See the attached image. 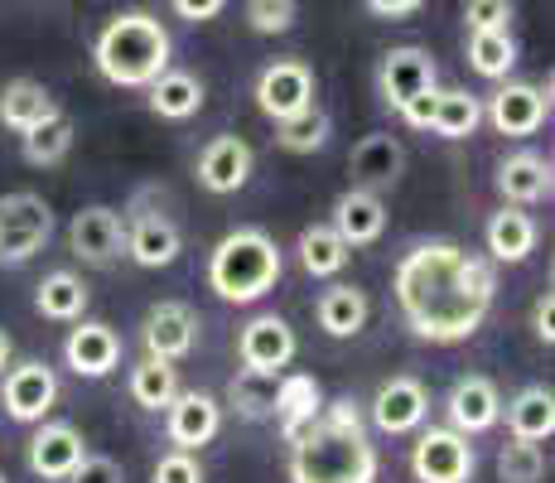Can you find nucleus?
I'll return each instance as SVG.
<instances>
[{
    "label": "nucleus",
    "instance_id": "nucleus-1",
    "mask_svg": "<svg viewBox=\"0 0 555 483\" xmlns=\"http://www.w3.org/2000/svg\"><path fill=\"white\" fill-rule=\"evenodd\" d=\"M401 319L415 339L425 343H464L483 329L488 309H493V266L483 256H468L454 242H415L401 252L397 276Z\"/></svg>",
    "mask_w": 555,
    "mask_h": 483
},
{
    "label": "nucleus",
    "instance_id": "nucleus-2",
    "mask_svg": "<svg viewBox=\"0 0 555 483\" xmlns=\"http://www.w3.org/2000/svg\"><path fill=\"white\" fill-rule=\"evenodd\" d=\"M291 483H377V445L353 396H334L291 440Z\"/></svg>",
    "mask_w": 555,
    "mask_h": 483
},
{
    "label": "nucleus",
    "instance_id": "nucleus-3",
    "mask_svg": "<svg viewBox=\"0 0 555 483\" xmlns=\"http://www.w3.org/2000/svg\"><path fill=\"white\" fill-rule=\"evenodd\" d=\"M169 53H175L169 29L151 10H121L92 39V63L112 88H151L169 68Z\"/></svg>",
    "mask_w": 555,
    "mask_h": 483
},
{
    "label": "nucleus",
    "instance_id": "nucleus-4",
    "mask_svg": "<svg viewBox=\"0 0 555 483\" xmlns=\"http://www.w3.org/2000/svg\"><path fill=\"white\" fill-rule=\"evenodd\" d=\"M281 246L266 228H232L208 256V290L228 305H256L281 281Z\"/></svg>",
    "mask_w": 555,
    "mask_h": 483
},
{
    "label": "nucleus",
    "instance_id": "nucleus-5",
    "mask_svg": "<svg viewBox=\"0 0 555 483\" xmlns=\"http://www.w3.org/2000/svg\"><path fill=\"white\" fill-rule=\"evenodd\" d=\"M53 238V208L44 193H0V266H25Z\"/></svg>",
    "mask_w": 555,
    "mask_h": 483
},
{
    "label": "nucleus",
    "instance_id": "nucleus-6",
    "mask_svg": "<svg viewBox=\"0 0 555 483\" xmlns=\"http://www.w3.org/2000/svg\"><path fill=\"white\" fill-rule=\"evenodd\" d=\"M478 469V455L464 431L454 425H430L411 445V474L415 483H468Z\"/></svg>",
    "mask_w": 555,
    "mask_h": 483
},
{
    "label": "nucleus",
    "instance_id": "nucleus-7",
    "mask_svg": "<svg viewBox=\"0 0 555 483\" xmlns=\"http://www.w3.org/2000/svg\"><path fill=\"white\" fill-rule=\"evenodd\" d=\"M483 116L498 136H512V141L537 136L551 122V82H503L483 102Z\"/></svg>",
    "mask_w": 555,
    "mask_h": 483
},
{
    "label": "nucleus",
    "instance_id": "nucleus-8",
    "mask_svg": "<svg viewBox=\"0 0 555 483\" xmlns=\"http://www.w3.org/2000/svg\"><path fill=\"white\" fill-rule=\"evenodd\" d=\"M68 252L82 266H112L126 256V213L92 203V208L73 213L68 223Z\"/></svg>",
    "mask_w": 555,
    "mask_h": 483
},
{
    "label": "nucleus",
    "instance_id": "nucleus-9",
    "mask_svg": "<svg viewBox=\"0 0 555 483\" xmlns=\"http://www.w3.org/2000/svg\"><path fill=\"white\" fill-rule=\"evenodd\" d=\"M53 402H59V372H53L49 363L29 358V363H15V368L5 372V386H0V406H5L10 421L39 425V421H44V416L53 411Z\"/></svg>",
    "mask_w": 555,
    "mask_h": 483
},
{
    "label": "nucleus",
    "instance_id": "nucleus-10",
    "mask_svg": "<svg viewBox=\"0 0 555 483\" xmlns=\"http://www.w3.org/2000/svg\"><path fill=\"white\" fill-rule=\"evenodd\" d=\"M314 102V68L305 59H275L256 78V106L266 122H285V116L305 112Z\"/></svg>",
    "mask_w": 555,
    "mask_h": 483
},
{
    "label": "nucleus",
    "instance_id": "nucleus-11",
    "mask_svg": "<svg viewBox=\"0 0 555 483\" xmlns=\"http://www.w3.org/2000/svg\"><path fill=\"white\" fill-rule=\"evenodd\" d=\"M141 343H145V353H151V358L184 363L189 353L198 348V315L184 305V300H159V305L145 309Z\"/></svg>",
    "mask_w": 555,
    "mask_h": 483
},
{
    "label": "nucleus",
    "instance_id": "nucleus-12",
    "mask_svg": "<svg viewBox=\"0 0 555 483\" xmlns=\"http://www.w3.org/2000/svg\"><path fill=\"white\" fill-rule=\"evenodd\" d=\"M179 252H184V232L169 213L159 208H135L126 218V256L145 271H159V266H175Z\"/></svg>",
    "mask_w": 555,
    "mask_h": 483
},
{
    "label": "nucleus",
    "instance_id": "nucleus-13",
    "mask_svg": "<svg viewBox=\"0 0 555 483\" xmlns=\"http://www.w3.org/2000/svg\"><path fill=\"white\" fill-rule=\"evenodd\" d=\"M367 416L382 435H411V431H421L425 416H430V392H425V382L401 372V378H387L377 386Z\"/></svg>",
    "mask_w": 555,
    "mask_h": 483
},
{
    "label": "nucleus",
    "instance_id": "nucleus-14",
    "mask_svg": "<svg viewBox=\"0 0 555 483\" xmlns=\"http://www.w3.org/2000/svg\"><path fill=\"white\" fill-rule=\"evenodd\" d=\"M82 455H88V440L78 435V425L44 416L35 440H29V474L44 483H68V474L82 465Z\"/></svg>",
    "mask_w": 555,
    "mask_h": 483
},
{
    "label": "nucleus",
    "instance_id": "nucleus-15",
    "mask_svg": "<svg viewBox=\"0 0 555 483\" xmlns=\"http://www.w3.org/2000/svg\"><path fill=\"white\" fill-rule=\"evenodd\" d=\"M165 431L175 449H203L222 431V402L208 392H184L179 386L175 402L165 406Z\"/></svg>",
    "mask_w": 555,
    "mask_h": 483
},
{
    "label": "nucleus",
    "instance_id": "nucleus-16",
    "mask_svg": "<svg viewBox=\"0 0 555 483\" xmlns=\"http://www.w3.org/2000/svg\"><path fill=\"white\" fill-rule=\"evenodd\" d=\"M435 59L425 49H415V45H401V49H387L382 53V68H377V92H382V102L391 106V112H401L411 97H421V92H430L435 88Z\"/></svg>",
    "mask_w": 555,
    "mask_h": 483
},
{
    "label": "nucleus",
    "instance_id": "nucleus-17",
    "mask_svg": "<svg viewBox=\"0 0 555 483\" xmlns=\"http://www.w3.org/2000/svg\"><path fill=\"white\" fill-rule=\"evenodd\" d=\"M63 363L88 382L112 378L116 363H121V334L102 319H78V329L63 339Z\"/></svg>",
    "mask_w": 555,
    "mask_h": 483
},
{
    "label": "nucleus",
    "instance_id": "nucleus-18",
    "mask_svg": "<svg viewBox=\"0 0 555 483\" xmlns=\"http://www.w3.org/2000/svg\"><path fill=\"white\" fill-rule=\"evenodd\" d=\"M444 416H450V425L454 431H464V435L493 431V425L503 421V396H498V382L483 378V372L459 378L450 386V396H444Z\"/></svg>",
    "mask_w": 555,
    "mask_h": 483
},
{
    "label": "nucleus",
    "instance_id": "nucleus-19",
    "mask_svg": "<svg viewBox=\"0 0 555 483\" xmlns=\"http://www.w3.org/2000/svg\"><path fill=\"white\" fill-rule=\"evenodd\" d=\"M295 353H300V339H295V329L285 325L281 315H256L247 329H242L237 339V358L242 368H261V372H281L295 363Z\"/></svg>",
    "mask_w": 555,
    "mask_h": 483
},
{
    "label": "nucleus",
    "instance_id": "nucleus-20",
    "mask_svg": "<svg viewBox=\"0 0 555 483\" xmlns=\"http://www.w3.org/2000/svg\"><path fill=\"white\" fill-rule=\"evenodd\" d=\"M251 165H256V155L242 136H212V141L198 150L194 175L208 193H237V189H247Z\"/></svg>",
    "mask_w": 555,
    "mask_h": 483
},
{
    "label": "nucleus",
    "instance_id": "nucleus-21",
    "mask_svg": "<svg viewBox=\"0 0 555 483\" xmlns=\"http://www.w3.org/2000/svg\"><path fill=\"white\" fill-rule=\"evenodd\" d=\"M555 189V165L541 150H517L498 165V193L503 203H517V208H531V203H546Z\"/></svg>",
    "mask_w": 555,
    "mask_h": 483
},
{
    "label": "nucleus",
    "instance_id": "nucleus-22",
    "mask_svg": "<svg viewBox=\"0 0 555 483\" xmlns=\"http://www.w3.org/2000/svg\"><path fill=\"white\" fill-rule=\"evenodd\" d=\"M334 232L344 238L348 246H367L377 242L382 232H387V203H382V193L353 185L348 193H338L334 199Z\"/></svg>",
    "mask_w": 555,
    "mask_h": 483
},
{
    "label": "nucleus",
    "instance_id": "nucleus-23",
    "mask_svg": "<svg viewBox=\"0 0 555 483\" xmlns=\"http://www.w3.org/2000/svg\"><path fill=\"white\" fill-rule=\"evenodd\" d=\"M348 169H353V185L382 193V189H391L401 179L405 145L397 141V136H387V131L362 136V141L353 145V155H348Z\"/></svg>",
    "mask_w": 555,
    "mask_h": 483
},
{
    "label": "nucleus",
    "instance_id": "nucleus-24",
    "mask_svg": "<svg viewBox=\"0 0 555 483\" xmlns=\"http://www.w3.org/2000/svg\"><path fill=\"white\" fill-rule=\"evenodd\" d=\"M483 242H488V252H493V262L521 266L531 252H537L541 228H537V218H531L527 208H517V203H503V208H498L493 218H488Z\"/></svg>",
    "mask_w": 555,
    "mask_h": 483
},
{
    "label": "nucleus",
    "instance_id": "nucleus-25",
    "mask_svg": "<svg viewBox=\"0 0 555 483\" xmlns=\"http://www.w3.org/2000/svg\"><path fill=\"white\" fill-rule=\"evenodd\" d=\"M53 112H59V102H53V92L44 82L10 78L5 88H0V122H5V131L25 136V131H35L39 122H49Z\"/></svg>",
    "mask_w": 555,
    "mask_h": 483
},
{
    "label": "nucleus",
    "instance_id": "nucleus-26",
    "mask_svg": "<svg viewBox=\"0 0 555 483\" xmlns=\"http://www.w3.org/2000/svg\"><path fill=\"white\" fill-rule=\"evenodd\" d=\"M367 315H372V300H367V290H358V285H328L324 295L314 300V319L328 339H358Z\"/></svg>",
    "mask_w": 555,
    "mask_h": 483
},
{
    "label": "nucleus",
    "instance_id": "nucleus-27",
    "mask_svg": "<svg viewBox=\"0 0 555 483\" xmlns=\"http://www.w3.org/2000/svg\"><path fill=\"white\" fill-rule=\"evenodd\" d=\"M324 406V386L309 372H281L275 382V425H281V440H291L300 425H309Z\"/></svg>",
    "mask_w": 555,
    "mask_h": 483
},
{
    "label": "nucleus",
    "instance_id": "nucleus-28",
    "mask_svg": "<svg viewBox=\"0 0 555 483\" xmlns=\"http://www.w3.org/2000/svg\"><path fill=\"white\" fill-rule=\"evenodd\" d=\"M507 416V431L512 440H531V445H541V440L555 435V392L551 386H521L517 396L503 406Z\"/></svg>",
    "mask_w": 555,
    "mask_h": 483
},
{
    "label": "nucleus",
    "instance_id": "nucleus-29",
    "mask_svg": "<svg viewBox=\"0 0 555 483\" xmlns=\"http://www.w3.org/2000/svg\"><path fill=\"white\" fill-rule=\"evenodd\" d=\"M145 92H151L145 102H151L159 122H189V116L203 112V82L184 68H165Z\"/></svg>",
    "mask_w": 555,
    "mask_h": 483
},
{
    "label": "nucleus",
    "instance_id": "nucleus-30",
    "mask_svg": "<svg viewBox=\"0 0 555 483\" xmlns=\"http://www.w3.org/2000/svg\"><path fill=\"white\" fill-rule=\"evenodd\" d=\"M478 126H483V97H474L464 88H435L430 131L440 141H468Z\"/></svg>",
    "mask_w": 555,
    "mask_h": 483
},
{
    "label": "nucleus",
    "instance_id": "nucleus-31",
    "mask_svg": "<svg viewBox=\"0 0 555 483\" xmlns=\"http://www.w3.org/2000/svg\"><path fill=\"white\" fill-rule=\"evenodd\" d=\"M35 309L53 325H78L82 309H88V285L73 271H49L35 290Z\"/></svg>",
    "mask_w": 555,
    "mask_h": 483
},
{
    "label": "nucleus",
    "instance_id": "nucleus-32",
    "mask_svg": "<svg viewBox=\"0 0 555 483\" xmlns=\"http://www.w3.org/2000/svg\"><path fill=\"white\" fill-rule=\"evenodd\" d=\"M275 382H281V372L237 368V378L228 382V406L242 421H275Z\"/></svg>",
    "mask_w": 555,
    "mask_h": 483
},
{
    "label": "nucleus",
    "instance_id": "nucleus-33",
    "mask_svg": "<svg viewBox=\"0 0 555 483\" xmlns=\"http://www.w3.org/2000/svg\"><path fill=\"white\" fill-rule=\"evenodd\" d=\"M468 68L488 82H503L517 68V39L507 29H468Z\"/></svg>",
    "mask_w": 555,
    "mask_h": 483
},
{
    "label": "nucleus",
    "instance_id": "nucleus-34",
    "mask_svg": "<svg viewBox=\"0 0 555 483\" xmlns=\"http://www.w3.org/2000/svg\"><path fill=\"white\" fill-rule=\"evenodd\" d=\"M295 252H300V266H305V271L324 281V276H338V271H344V266H348V252H353V246L338 238L334 223H314V228L300 232Z\"/></svg>",
    "mask_w": 555,
    "mask_h": 483
},
{
    "label": "nucleus",
    "instance_id": "nucleus-35",
    "mask_svg": "<svg viewBox=\"0 0 555 483\" xmlns=\"http://www.w3.org/2000/svg\"><path fill=\"white\" fill-rule=\"evenodd\" d=\"M126 386H131V402L141 406V411H165V406L175 402V392H179V368L145 353V358L131 368V382Z\"/></svg>",
    "mask_w": 555,
    "mask_h": 483
},
{
    "label": "nucleus",
    "instance_id": "nucleus-36",
    "mask_svg": "<svg viewBox=\"0 0 555 483\" xmlns=\"http://www.w3.org/2000/svg\"><path fill=\"white\" fill-rule=\"evenodd\" d=\"M328 136H334V122H328V112H319L314 102H309L305 112L275 122V145L291 150V155H314V150L328 145Z\"/></svg>",
    "mask_w": 555,
    "mask_h": 483
},
{
    "label": "nucleus",
    "instance_id": "nucleus-37",
    "mask_svg": "<svg viewBox=\"0 0 555 483\" xmlns=\"http://www.w3.org/2000/svg\"><path fill=\"white\" fill-rule=\"evenodd\" d=\"M20 150H25V165H35V169L59 165V160L73 150V116L53 112L49 122H39L35 131L20 136Z\"/></svg>",
    "mask_w": 555,
    "mask_h": 483
},
{
    "label": "nucleus",
    "instance_id": "nucleus-38",
    "mask_svg": "<svg viewBox=\"0 0 555 483\" xmlns=\"http://www.w3.org/2000/svg\"><path fill=\"white\" fill-rule=\"evenodd\" d=\"M498 479L503 483H541L546 479V455L531 440H512L498 449Z\"/></svg>",
    "mask_w": 555,
    "mask_h": 483
},
{
    "label": "nucleus",
    "instance_id": "nucleus-39",
    "mask_svg": "<svg viewBox=\"0 0 555 483\" xmlns=\"http://www.w3.org/2000/svg\"><path fill=\"white\" fill-rule=\"evenodd\" d=\"M295 15H300L295 0H247V25L256 35H285L295 29Z\"/></svg>",
    "mask_w": 555,
    "mask_h": 483
},
{
    "label": "nucleus",
    "instance_id": "nucleus-40",
    "mask_svg": "<svg viewBox=\"0 0 555 483\" xmlns=\"http://www.w3.org/2000/svg\"><path fill=\"white\" fill-rule=\"evenodd\" d=\"M151 483H203V465L194 459V449H169L155 459Z\"/></svg>",
    "mask_w": 555,
    "mask_h": 483
},
{
    "label": "nucleus",
    "instance_id": "nucleus-41",
    "mask_svg": "<svg viewBox=\"0 0 555 483\" xmlns=\"http://www.w3.org/2000/svg\"><path fill=\"white\" fill-rule=\"evenodd\" d=\"M464 25L468 29H507L512 0H464Z\"/></svg>",
    "mask_w": 555,
    "mask_h": 483
},
{
    "label": "nucleus",
    "instance_id": "nucleus-42",
    "mask_svg": "<svg viewBox=\"0 0 555 483\" xmlns=\"http://www.w3.org/2000/svg\"><path fill=\"white\" fill-rule=\"evenodd\" d=\"M68 483H126L121 465L106 455H82V465L68 474Z\"/></svg>",
    "mask_w": 555,
    "mask_h": 483
},
{
    "label": "nucleus",
    "instance_id": "nucleus-43",
    "mask_svg": "<svg viewBox=\"0 0 555 483\" xmlns=\"http://www.w3.org/2000/svg\"><path fill=\"white\" fill-rule=\"evenodd\" d=\"M175 5L179 20H189V25H203V20H218L222 10H228V0H169Z\"/></svg>",
    "mask_w": 555,
    "mask_h": 483
},
{
    "label": "nucleus",
    "instance_id": "nucleus-44",
    "mask_svg": "<svg viewBox=\"0 0 555 483\" xmlns=\"http://www.w3.org/2000/svg\"><path fill=\"white\" fill-rule=\"evenodd\" d=\"M430 112H435V88L421 92V97H411V102H405L397 116L411 126V131H430Z\"/></svg>",
    "mask_w": 555,
    "mask_h": 483
},
{
    "label": "nucleus",
    "instance_id": "nucleus-45",
    "mask_svg": "<svg viewBox=\"0 0 555 483\" xmlns=\"http://www.w3.org/2000/svg\"><path fill=\"white\" fill-rule=\"evenodd\" d=\"M551 325H555V295L546 290V295L537 300V309H531V334H537V343H546V348L555 343V329Z\"/></svg>",
    "mask_w": 555,
    "mask_h": 483
},
{
    "label": "nucleus",
    "instance_id": "nucleus-46",
    "mask_svg": "<svg viewBox=\"0 0 555 483\" xmlns=\"http://www.w3.org/2000/svg\"><path fill=\"white\" fill-rule=\"evenodd\" d=\"M362 5L382 20H405V15H421L425 0H362Z\"/></svg>",
    "mask_w": 555,
    "mask_h": 483
},
{
    "label": "nucleus",
    "instance_id": "nucleus-47",
    "mask_svg": "<svg viewBox=\"0 0 555 483\" xmlns=\"http://www.w3.org/2000/svg\"><path fill=\"white\" fill-rule=\"evenodd\" d=\"M10 348H15V343H10V334L0 329V372H5V363H10Z\"/></svg>",
    "mask_w": 555,
    "mask_h": 483
},
{
    "label": "nucleus",
    "instance_id": "nucleus-48",
    "mask_svg": "<svg viewBox=\"0 0 555 483\" xmlns=\"http://www.w3.org/2000/svg\"><path fill=\"white\" fill-rule=\"evenodd\" d=\"M0 483H10V479H5V474H0Z\"/></svg>",
    "mask_w": 555,
    "mask_h": 483
}]
</instances>
